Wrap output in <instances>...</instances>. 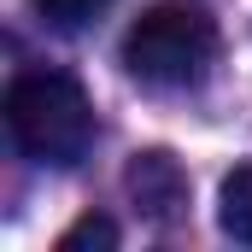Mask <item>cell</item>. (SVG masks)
Instances as JSON below:
<instances>
[{"label": "cell", "instance_id": "obj_2", "mask_svg": "<svg viewBox=\"0 0 252 252\" xmlns=\"http://www.w3.org/2000/svg\"><path fill=\"white\" fill-rule=\"evenodd\" d=\"M217 64V24L205 6L158 0L124 35V70L147 88H193Z\"/></svg>", "mask_w": 252, "mask_h": 252}, {"label": "cell", "instance_id": "obj_1", "mask_svg": "<svg viewBox=\"0 0 252 252\" xmlns=\"http://www.w3.org/2000/svg\"><path fill=\"white\" fill-rule=\"evenodd\" d=\"M6 129H12V147L47 170L82 164L94 135H100L94 100L64 70H18L6 88Z\"/></svg>", "mask_w": 252, "mask_h": 252}, {"label": "cell", "instance_id": "obj_5", "mask_svg": "<svg viewBox=\"0 0 252 252\" xmlns=\"http://www.w3.org/2000/svg\"><path fill=\"white\" fill-rule=\"evenodd\" d=\"M112 247H118V223L100 217V211L76 217V223L59 235V252H112Z\"/></svg>", "mask_w": 252, "mask_h": 252}, {"label": "cell", "instance_id": "obj_3", "mask_svg": "<svg viewBox=\"0 0 252 252\" xmlns=\"http://www.w3.org/2000/svg\"><path fill=\"white\" fill-rule=\"evenodd\" d=\"M124 188H129L135 211H141L147 223H176V217L188 211V170H182L164 147H147V153L129 158Z\"/></svg>", "mask_w": 252, "mask_h": 252}, {"label": "cell", "instance_id": "obj_4", "mask_svg": "<svg viewBox=\"0 0 252 252\" xmlns=\"http://www.w3.org/2000/svg\"><path fill=\"white\" fill-rule=\"evenodd\" d=\"M217 223H223L229 241L252 247V158L223 176V188H217Z\"/></svg>", "mask_w": 252, "mask_h": 252}, {"label": "cell", "instance_id": "obj_6", "mask_svg": "<svg viewBox=\"0 0 252 252\" xmlns=\"http://www.w3.org/2000/svg\"><path fill=\"white\" fill-rule=\"evenodd\" d=\"M30 6H35L53 30H82V24H88V18H100L112 0H30Z\"/></svg>", "mask_w": 252, "mask_h": 252}]
</instances>
